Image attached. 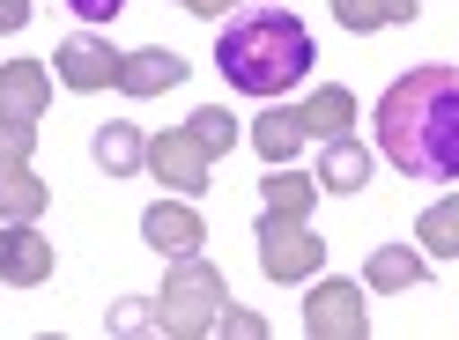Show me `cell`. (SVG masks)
I'll list each match as a JSON object with an SVG mask.
<instances>
[{"label":"cell","instance_id":"obj_2","mask_svg":"<svg viewBox=\"0 0 459 340\" xmlns=\"http://www.w3.org/2000/svg\"><path fill=\"white\" fill-rule=\"evenodd\" d=\"M215 67L245 97H281V89H297L311 74V30L290 8H245L238 22H222Z\"/></svg>","mask_w":459,"mask_h":340},{"label":"cell","instance_id":"obj_1","mask_svg":"<svg viewBox=\"0 0 459 340\" xmlns=\"http://www.w3.org/2000/svg\"><path fill=\"white\" fill-rule=\"evenodd\" d=\"M378 156L415 185H452L459 178V67L429 60L408 67L378 97Z\"/></svg>","mask_w":459,"mask_h":340},{"label":"cell","instance_id":"obj_3","mask_svg":"<svg viewBox=\"0 0 459 340\" xmlns=\"http://www.w3.org/2000/svg\"><path fill=\"white\" fill-rule=\"evenodd\" d=\"M67 8H74L82 22H111V15H119V8H126V0H67Z\"/></svg>","mask_w":459,"mask_h":340}]
</instances>
